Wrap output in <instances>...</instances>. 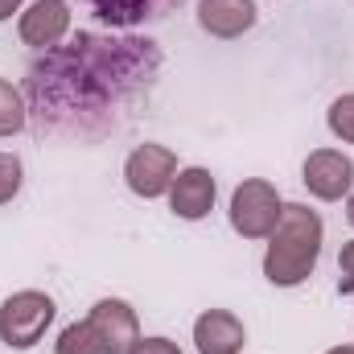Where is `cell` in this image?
<instances>
[{
  "instance_id": "6da1fadb",
  "label": "cell",
  "mask_w": 354,
  "mask_h": 354,
  "mask_svg": "<svg viewBox=\"0 0 354 354\" xmlns=\"http://www.w3.org/2000/svg\"><path fill=\"white\" fill-rule=\"evenodd\" d=\"M322 239H326V227H322L317 210H309L305 202H284L280 223L268 235L264 276L276 288L305 284L313 276L317 260H322Z\"/></svg>"
},
{
  "instance_id": "7a4b0ae2",
  "label": "cell",
  "mask_w": 354,
  "mask_h": 354,
  "mask_svg": "<svg viewBox=\"0 0 354 354\" xmlns=\"http://www.w3.org/2000/svg\"><path fill=\"white\" fill-rule=\"evenodd\" d=\"M54 313H58L54 297H46L37 288H21V292L4 297V305H0V342L12 346V351H33L46 338V330L54 326Z\"/></svg>"
},
{
  "instance_id": "3957f363",
  "label": "cell",
  "mask_w": 354,
  "mask_h": 354,
  "mask_svg": "<svg viewBox=\"0 0 354 354\" xmlns=\"http://www.w3.org/2000/svg\"><path fill=\"white\" fill-rule=\"evenodd\" d=\"M280 210H284L280 189L272 181H264V177H248V181L235 185L227 214H231L235 235H243V239H268L276 231V223H280Z\"/></svg>"
},
{
  "instance_id": "277c9868",
  "label": "cell",
  "mask_w": 354,
  "mask_h": 354,
  "mask_svg": "<svg viewBox=\"0 0 354 354\" xmlns=\"http://www.w3.org/2000/svg\"><path fill=\"white\" fill-rule=\"evenodd\" d=\"M174 177H177V153L165 149V145H153V140L136 145L128 153V161H124V181H128V189L136 198H161V194H169Z\"/></svg>"
},
{
  "instance_id": "5b68a950",
  "label": "cell",
  "mask_w": 354,
  "mask_h": 354,
  "mask_svg": "<svg viewBox=\"0 0 354 354\" xmlns=\"http://www.w3.org/2000/svg\"><path fill=\"white\" fill-rule=\"evenodd\" d=\"M17 33H21V41H25L29 50H41V54L58 50L62 37L71 33V4H66V0H33V4L21 12Z\"/></svg>"
},
{
  "instance_id": "8992f818",
  "label": "cell",
  "mask_w": 354,
  "mask_h": 354,
  "mask_svg": "<svg viewBox=\"0 0 354 354\" xmlns=\"http://www.w3.org/2000/svg\"><path fill=\"white\" fill-rule=\"evenodd\" d=\"M301 181H305V189H309L313 198L338 202V198L351 194V185H354V161L346 153H338V149H317V153L305 157Z\"/></svg>"
},
{
  "instance_id": "52a82bcc",
  "label": "cell",
  "mask_w": 354,
  "mask_h": 354,
  "mask_svg": "<svg viewBox=\"0 0 354 354\" xmlns=\"http://www.w3.org/2000/svg\"><path fill=\"white\" fill-rule=\"evenodd\" d=\"M214 198H218V181L210 169L202 165H189V169H177L174 185H169V210L185 223H198L214 210Z\"/></svg>"
},
{
  "instance_id": "ba28073f",
  "label": "cell",
  "mask_w": 354,
  "mask_h": 354,
  "mask_svg": "<svg viewBox=\"0 0 354 354\" xmlns=\"http://www.w3.org/2000/svg\"><path fill=\"white\" fill-rule=\"evenodd\" d=\"M87 322L95 326V334L107 342V351L111 354H128L136 346V338H140V322H136V309L128 305V301H120V297H103V301H95L87 313Z\"/></svg>"
},
{
  "instance_id": "9c48e42d",
  "label": "cell",
  "mask_w": 354,
  "mask_h": 354,
  "mask_svg": "<svg viewBox=\"0 0 354 354\" xmlns=\"http://www.w3.org/2000/svg\"><path fill=\"white\" fill-rule=\"evenodd\" d=\"M243 342H248V330H243V322L231 309H206L194 322V346H198V354H239Z\"/></svg>"
},
{
  "instance_id": "30bf717a",
  "label": "cell",
  "mask_w": 354,
  "mask_h": 354,
  "mask_svg": "<svg viewBox=\"0 0 354 354\" xmlns=\"http://www.w3.org/2000/svg\"><path fill=\"white\" fill-rule=\"evenodd\" d=\"M256 0H198V25L210 37H243L256 25Z\"/></svg>"
},
{
  "instance_id": "8fae6325",
  "label": "cell",
  "mask_w": 354,
  "mask_h": 354,
  "mask_svg": "<svg viewBox=\"0 0 354 354\" xmlns=\"http://www.w3.org/2000/svg\"><path fill=\"white\" fill-rule=\"evenodd\" d=\"M54 354H111V351H107V342L95 334L91 322H71V326L58 334Z\"/></svg>"
},
{
  "instance_id": "7c38bea8",
  "label": "cell",
  "mask_w": 354,
  "mask_h": 354,
  "mask_svg": "<svg viewBox=\"0 0 354 354\" xmlns=\"http://www.w3.org/2000/svg\"><path fill=\"white\" fill-rule=\"evenodd\" d=\"M25 124H29L25 95L12 87L8 79H0V136H17V132H25Z\"/></svg>"
},
{
  "instance_id": "4fadbf2b",
  "label": "cell",
  "mask_w": 354,
  "mask_h": 354,
  "mask_svg": "<svg viewBox=\"0 0 354 354\" xmlns=\"http://www.w3.org/2000/svg\"><path fill=\"white\" fill-rule=\"evenodd\" d=\"M326 124H330V132H334L338 140L354 145V91H351V95H338V99L330 103Z\"/></svg>"
},
{
  "instance_id": "5bb4252c",
  "label": "cell",
  "mask_w": 354,
  "mask_h": 354,
  "mask_svg": "<svg viewBox=\"0 0 354 354\" xmlns=\"http://www.w3.org/2000/svg\"><path fill=\"white\" fill-rule=\"evenodd\" d=\"M21 181H25L21 157H12V153H0V206H8V202L21 194Z\"/></svg>"
},
{
  "instance_id": "9a60e30c",
  "label": "cell",
  "mask_w": 354,
  "mask_h": 354,
  "mask_svg": "<svg viewBox=\"0 0 354 354\" xmlns=\"http://www.w3.org/2000/svg\"><path fill=\"white\" fill-rule=\"evenodd\" d=\"M128 354H181V346L169 338H136V346Z\"/></svg>"
},
{
  "instance_id": "2e32d148",
  "label": "cell",
  "mask_w": 354,
  "mask_h": 354,
  "mask_svg": "<svg viewBox=\"0 0 354 354\" xmlns=\"http://www.w3.org/2000/svg\"><path fill=\"white\" fill-rule=\"evenodd\" d=\"M338 272H342L338 276V288L342 292H354V239L342 248V256H338Z\"/></svg>"
},
{
  "instance_id": "e0dca14e",
  "label": "cell",
  "mask_w": 354,
  "mask_h": 354,
  "mask_svg": "<svg viewBox=\"0 0 354 354\" xmlns=\"http://www.w3.org/2000/svg\"><path fill=\"white\" fill-rule=\"evenodd\" d=\"M21 4H25V0H0V21H8V17L21 8Z\"/></svg>"
},
{
  "instance_id": "ac0fdd59",
  "label": "cell",
  "mask_w": 354,
  "mask_h": 354,
  "mask_svg": "<svg viewBox=\"0 0 354 354\" xmlns=\"http://www.w3.org/2000/svg\"><path fill=\"white\" fill-rule=\"evenodd\" d=\"M346 218H351V227H354V194H351V202H346Z\"/></svg>"
},
{
  "instance_id": "d6986e66",
  "label": "cell",
  "mask_w": 354,
  "mask_h": 354,
  "mask_svg": "<svg viewBox=\"0 0 354 354\" xmlns=\"http://www.w3.org/2000/svg\"><path fill=\"white\" fill-rule=\"evenodd\" d=\"M326 354H354V346H334V351H326Z\"/></svg>"
}]
</instances>
